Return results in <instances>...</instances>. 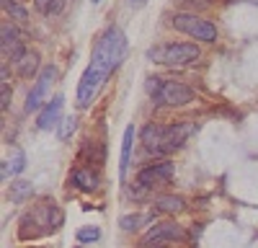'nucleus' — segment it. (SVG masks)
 I'll use <instances>...</instances> for the list:
<instances>
[{
	"label": "nucleus",
	"mask_w": 258,
	"mask_h": 248,
	"mask_svg": "<svg viewBox=\"0 0 258 248\" xmlns=\"http://www.w3.org/2000/svg\"><path fill=\"white\" fill-rule=\"evenodd\" d=\"M163 137H165V127H163V124H145L142 132H140V140L145 145V150H150V153H160Z\"/></svg>",
	"instance_id": "11"
},
{
	"label": "nucleus",
	"mask_w": 258,
	"mask_h": 248,
	"mask_svg": "<svg viewBox=\"0 0 258 248\" xmlns=\"http://www.w3.org/2000/svg\"><path fill=\"white\" fill-rule=\"evenodd\" d=\"M132 145H135V127L129 124L124 130V140H121V158H119V178H126L129 171V158H132Z\"/></svg>",
	"instance_id": "13"
},
{
	"label": "nucleus",
	"mask_w": 258,
	"mask_h": 248,
	"mask_svg": "<svg viewBox=\"0 0 258 248\" xmlns=\"http://www.w3.org/2000/svg\"><path fill=\"white\" fill-rule=\"evenodd\" d=\"M31 194H34V186H31L29 181H18V183L11 186V199H13V202H21V199H26V197H31Z\"/></svg>",
	"instance_id": "19"
},
{
	"label": "nucleus",
	"mask_w": 258,
	"mask_h": 248,
	"mask_svg": "<svg viewBox=\"0 0 258 248\" xmlns=\"http://www.w3.org/2000/svg\"><path fill=\"white\" fill-rule=\"evenodd\" d=\"M98 238H101L98 227H80V230H78V240H80V243H93V240H98Z\"/></svg>",
	"instance_id": "23"
},
{
	"label": "nucleus",
	"mask_w": 258,
	"mask_h": 248,
	"mask_svg": "<svg viewBox=\"0 0 258 248\" xmlns=\"http://www.w3.org/2000/svg\"><path fill=\"white\" fill-rule=\"evenodd\" d=\"M16 70H18L21 78H31V75L41 73V70H39V54L31 52V49H26L24 54H21V59L16 62Z\"/></svg>",
	"instance_id": "14"
},
{
	"label": "nucleus",
	"mask_w": 258,
	"mask_h": 248,
	"mask_svg": "<svg viewBox=\"0 0 258 248\" xmlns=\"http://www.w3.org/2000/svg\"><path fill=\"white\" fill-rule=\"evenodd\" d=\"M93 3H101V0H93Z\"/></svg>",
	"instance_id": "27"
},
{
	"label": "nucleus",
	"mask_w": 258,
	"mask_h": 248,
	"mask_svg": "<svg viewBox=\"0 0 258 248\" xmlns=\"http://www.w3.org/2000/svg\"><path fill=\"white\" fill-rule=\"evenodd\" d=\"M54 78H57V70H54V65H44V68H41V73L36 75L34 88L29 91V96H26V103H24V111H26V114L36 111V109L41 106V103H44V98H47V93H49V88H52Z\"/></svg>",
	"instance_id": "4"
},
{
	"label": "nucleus",
	"mask_w": 258,
	"mask_h": 248,
	"mask_svg": "<svg viewBox=\"0 0 258 248\" xmlns=\"http://www.w3.org/2000/svg\"><path fill=\"white\" fill-rule=\"evenodd\" d=\"M70 183L75 186V189L88 194V192H96L98 189V176L93 171H88V168H75L70 173Z\"/></svg>",
	"instance_id": "12"
},
{
	"label": "nucleus",
	"mask_w": 258,
	"mask_h": 248,
	"mask_svg": "<svg viewBox=\"0 0 258 248\" xmlns=\"http://www.w3.org/2000/svg\"><path fill=\"white\" fill-rule=\"evenodd\" d=\"M3 11L11 16V21H16V24H26L29 21V11L18 3V0H3Z\"/></svg>",
	"instance_id": "17"
},
{
	"label": "nucleus",
	"mask_w": 258,
	"mask_h": 248,
	"mask_svg": "<svg viewBox=\"0 0 258 248\" xmlns=\"http://www.w3.org/2000/svg\"><path fill=\"white\" fill-rule=\"evenodd\" d=\"M183 207H186V202L181 197H173V194H165V197L155 199V210H160V212H181Z\"/></svg>",
	"instance_id": "16"
},
{
	"label": "nucleus",
	"mask_w": 258,
	"mask_h": 248,
	"mask_svg": "<svg viewBox=\"0 0 258 248\" xmlns=\"http://www.w3.org/2000/svg\"><path fill=\"white\" fill-rule=\"evenodd\" d=\"M11 106V88L8 86H0V109H8Z\"/></svg>",
	"instance_id": "24"
},
{
	"label": "nucleus",
	"mask_w": 258,
	"mask_h": 248,
	"mask_svg": "<svg viewBox=\"0 0 258 248\" xmlns=\"http://www.w3.org/2000/svg\"><path fill=\"white\" fill-rule=\"evenodd\" d=\"M0 39H3V54L8 57L11 54V62H18L21 54H24V44H21V36L16 31V26L11 21H3V26H0Z\"/></svg>",
	"instance_id": "9"
},
{
	"label": "nucleus",
	"mask_w": 258,
	"mask_h": 248,
	"mask_svg": "<svg viewBox=\"0 0 258 248\" xmlns=\"http://www.w3.org/2000/svg\"><path fill=\"white\" fill-rule=\"evenodd\" d=\"M62 103H64V98L62 96H54L47 106H44V111L39 114V119H36V124H39V130L41 132H49L52 127H59V116H62Z\"/></svg>",
	"instance_id": "10"
},
{
	"label": "nucleus",
	"mask_w": 258,
	"mask_h": 248,
	"mask_svg": "<svg viewBox=\"0 0 258 248\" xmlns=\"http://www.w3.org/2000/svg\"><path fill=\"white\" fill-rule=\"evenodd\" d=\"M186 238V230L178 225V222H158L155 227H150V230L145 233L142 238V245H160L165 240H181Z\"/></svg>",
	"instance_id": "7"
},
{
	"label": "nucleus",
	"mask_w": 258,
	"mask_h": 248,
	"mask_svg": "<svg viewBox=\"0 0 258 248\" xmlns=\"http://www.w3.org/2000/svg\"><path fill=\"white\" fill-rule=\"evenodd\" d=\"M191 98H194V91L188 86H183L178 80H163V88H160L155 103L158 106H183Z\"/></svg>",
	"instance_id": "5"
},
{
	"label": "nucleus",
	"mask_w": 258,
	"mask_h": 248,
	"mask_svg": "<svg viewBox=\"0 0 258 248\" xmlns=\"http://www.w3.org/2000/svg\"><path fill=\"white\" fill-rule=\"evenodd\" d=\"M119 225H121V230L132 233V230H137V227L142 225V217H140V215H124V217L119 220Z\"/></svg>",
	"instance_id": "22"
},
{
	"label": "nucleus",
	"mask_w": 258,
	"mask_h": 248,
	"mask_svg": "<svg viewBox=\"0 0 258 248\" xmlns=\"http://www.w3.org/2000/svg\"><path fill=\"white\" fill-rule=\"evenodd\" d=\"M124 54H126L124 34L116 26H109L98 36L88 68H85V73L80 75V83H78V106L80 109H85V106L93 103V98L101 91V86L106 83V78L121 65Z\"/></svg>",
	"instance_id": "1"
},
{
	"label": "nucleus",
	"mask_w": 258,
	"mask_h": 248,
	"mask_svg": "<svg viewBox=\"0 0 258 248\" xmlns=\"http://www.w3.org/2000/svg\"><path fill=\"white\" fill-rule=\"evenodd\" d=\"M24 163H26V158H24V153H16V158H13V163H8V160H3V181H8L11 176H16V173H21L24 171Z\"/></svg>",
	"instance_id": "18"
},
{
	"label": "nucleus",
	"mask_w": 258,
	"mask_h": 248,
	"mask_svg": "<svg viewBox=\"0 0 258 248\" xmlns=\"http://www.w3.org/2000/svg\"><path fill=\"white\" fill-rule=\"evenodd\" d=\"M75 127H78L75 116H64V119L59 121V127H57V135H59V140H70V137H73V132H75Z\"/></svg>",
	"instance_id": "20"
},
{
	"label": "nucleus",
	"mask_w": 258,
	"mask_h": 248,
	"mask_svg": "<svg viewBox=\"0 0 258 248\" xmlns=\"http://www.w3.org/2000/svg\"><path fill=\"white\" fill-rule=\"evenodd\" d=\"M147 3V0H129V6H132V8H142Z\"/></svg>",
	"instance_id": "26"
},
{
	"label": "nucleus",
	"mask_w": 258,
	"mask_h": 248,
	"mask_svg": "<svg viewBox=\"0 0 258 248\" xmlns=\"http://www.w3.org/2000/svg\"><path fill=\"white\" fill-rule=\"evenodd\" d=\"M34 6H36V11H39L41 16L52 18V16H59V13L64 11L68 0H34Z\"/></svg>",
	"instance_id": "15"
},
{
	"label": "nucleus",
	"mask_w": 258,
	"mask_h": 248,
	"mask_svg": "<svg viewBox=\"0 0 258 248\" xmlns=\"http://www.w3.org/2000/svg\"><path fill=\"white\" fill-rule=\"evenodd\" d=\"M173 3H178V6H188V3H197V0H173ZM202 6H209L212 0H199Z\"/></svg>",
	"instance_id": "25"
},
{
	"label": "nucleus",
	"mask_w": 258,
	"mask_h": 248,
	"mask_svg": "<svg viewBox=\"0 0 258 248\" xmlns=\"http://www.w3.org/2000/svg\"><path fill=\"white\" fill-rule=\"evenodd\" d=\"M188 135H191V121H176V124H170V127H165V137H163V145H160L158 155L176 153L188 140Z\"/></svg>",
	"instance_id": "8"
},
{
	"label": "nucleus",
	"mask_w": 258,
	"mask_h": 248,
	"mask_svg": "<svg viewBox=\"0 0 258 248\" xmlns=\"http://www.w3.org/2000/svg\"><path fill=\"white\" fill-rule=\"evenodd\" d=\"M170 26L176 31H183L188 36H194L197 41H217V26L212 24V21L197 16V13H176L170 18Z\"/></svg>",
	"instance_id": "3"
},
{
	"label": "nucleus",
	"mask_w": 258,
	"mask_h": 248,
	"mask_svg": "<svg viewBox=\"0 0 258 248\" xmlns=\"http://www.w3.org/2000/svg\"><path fill=\"white\" fill-rule=\"evenodd\" d=\"M202 57V49L197 44H181V41H170V44H160L147 49V59L158 62V65H168V68H183L191 65Z\"/></svg>",
	"instance_id": "2"
},
{
	"label": "nucleus",
	"mask_w": 258,
	"mask_h": 248,
	"mask_svg": "<svg viewBox=\"0 0 258 248\" xmlns=\"http://www.w3.org/2000/svg\"><path fill=\"white\" fill-rule=\"evenodd\" d=\"M173 178V163L160 160V163H150L137 173V183H142L145 189H153L155 183H168Z\"/></svg>",
	"instance_id": "6"
},
{
	"label": "nucleus",
	"mask_w": 258,
	"mask_h": 248,
	"mask_svg": "<svg viewBox=\"0 0 258 248\" xmlns=\"http://www.w3.org/2000/svg\"><path fill=\"white\" fill-rule=\"evenodd\" d=\"M160 88H163V80H160V78H155V75H150V78L145 80V91H147V96L153 98V101L158 98Z\"/></svg>",
	"instance_id": "21"
}]
</instances>
